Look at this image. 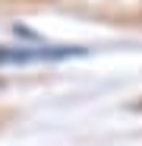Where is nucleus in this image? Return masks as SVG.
Returning <instances> with one entry per match:
<instances>
[{
  "label": "nucleus",
  "mask_w": 142,
  "mask_h": 146,
  "mask_svg": "<svg viewBox=\"0 0 142 146\" xmlns=\"http://www.w3.org/2000/svg\"><path fill=\"white\" fill-rule=\"evenodd\" d=\"M85 48H69V44H54V48H0V64H35V60H63V57H79Z\"/></svg>",
  "instance_id": "1"
}]
</instances>
